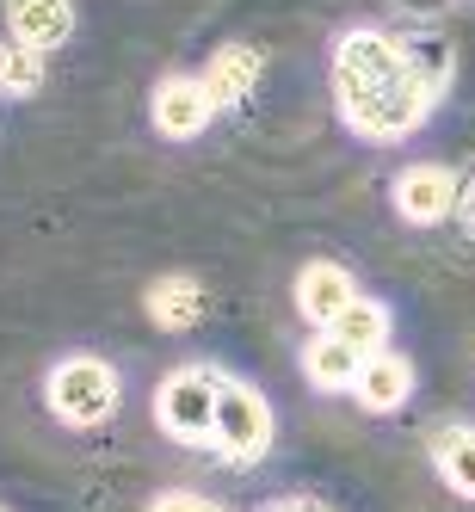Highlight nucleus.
Returning a JSON list of instances; mask_svg holds the SVG:
<instances>
[{"mask_svg":"<svg viewBox=\"0 0 475 512\" xmlns=\"http://www.w3.org/2000/svg\"><path fill=\"white\" fill-rule=\"evenodd\" d=\"M457 198H463V179L438 161H414V167L395 173V210H401V223H414V229H432V223H445V216H457Z\"/></svg>","mask_w":475,"mask_h":512,"instance_id":"nucleus-5","label":"nucleus"},{"mask_svg":"<svg viewBox=\"0 0 475 512\" xmlns=\"http://www.w3.org/2000/svg\"><path fill=\"white\" fill-rule=\"evenodd\" d=\"M352 303H358V278L340 260H309L297 272V309L309 327H334Z\"/></svg>","mask_w":475,"mask_h":512,"instance_id":"nucleus-7","label":"nucleus"},{"mask_svg":"<svg viewBox=\"0 0 475 512\" xmlns=\"http://www.w3.org/2000/svg\"><path fill=\"white\" fill-rule=\"evenodd\" d=\"M334 105L352 136L364 142H401L432 118V93L401 62V38L377 25H352L334 44Z\"/></svg>","mask_w":475,"mask_h":512,"instance_id":"nucleus-1","label":"nucleus"},{"mask_svg":"<svg viewBox=\"0 0 475 512\" xmlns=\"http://www.w3.org/2000/svg\"><path fill=\"white\" fill-rule=\"evenodd\" d=\"M432 463L445 475V488L475 500V426H438L432 432Z\"/></svg>","mask_w":475,"mask_h":512,"instance_id":"nucleus-14","label":"nucleus"},{"mask_svg":"<svg viewBox=\"0 0 475 512\" xmlns=\"http://www.w3.org/2000/svg\"><path fill=\"white\" fill-rule=\"evenodd\" d=\"M38 87H44V50L7 44V62H0V93H13V99H31Z\"/></svg>","mask_w":475,"mask_h":512,"instance_id":"nucleus-16","label":"nucleus"},{"mask_svg":"<svg viewBox=\"0 0 475 512\" xmlns=\"http://www.w3.org/2000/svg\"><path fill=\"white\" fill-rule=\"evenodd\" d=\"M352 395H358V408L364 414H395L401 401L414 395V364L401 358V352H371L364 358V371H358V383H352Z\"/></svg>","mask_w":475,"mask_h":512,"instance_id":"nucleus-9","label":"nucleus"},{"mask_svg":"<svg viewBox=\"0 0 475 512\" xmlns=\"http://www.w3.org/2000/svg\"><path fill=\"white\" fill-rule=\"evenodd\" d=\"M334 334H340L346 346H358L364 358H371V352H383V340H389V309H383L377 297H358V303L334 321Z\"/></svg>","mask_w":475,"mask_h":512,"instance_id":"nucleus-15","label":"nucleus"},{"mask_svg":"<svg viewBox=\"0 0 475 512\" xmlns=\"http://www.w3.org/2000/svg\"><path fill=\"white\" fill-rule=\"evenodd\" d=\"M216 112H223V105H216V93L204 87V75H167V81L155 87V99H149V118H155V130H161L167 142L204 136Z\"/></svg>","mask_w":475,"mask_h":512,"instance_id":"nucleus-6","label":"nucleus"},{"mask_svg":"<svg viewBox=\"0 0 475 512\" xmlns=\"http://www.w3.org/2000/svg\"><path fill=\"white\" fill-rule=\"evenodd\" d=\"M401 62L414 68V81L432 99H445L451 81H457V50H451V38H438V31H401Z\"/></svg>","mask_w":475,"mask_h":512,"instance_id":"nucleus-13","label":"nucleus"},{"mask_svg":"<svg viewBox=\"0 0 475 512\" xmlns=\"http://www.w3.org/2000/svg\"><path fill=\"white\" fill-rule=\"evenodd\" d=\"M457 216H463V229L475 235V186H463V198H457Z\"/></svg>","mask_w":475,"mask_h":512,"instance_id":"nucleus-19","label":"nucleus"},{"mask_svg":"<svg viewBox=\"0 0 475 512\" xmlns=\"http://www.w3.org/2000/svg\"><path fill=\"white\" fill-rule=\"evenodd\" d=\"M44 401H50V414L62 420V426H105L118 414V371L105 358H93V352H75V358H62L56 371H50V383H44Z\"/></svg>","mask_w":475,"mask_h":512,"instance_id":"nucleus-2","label":"nucleus"},{"mask_svg":"<svg viewBox=\"0 0 475 512\" xmlns=\"http://www.w3.org/2000/svg\"><path fill=\"white\" fill-rule=\"evenodd\" d=\"M266 512H334V506H321V500H278V506H266Z\"/></svg>","mask_w":475,"mask_h":512,"instance_id":"nucleus-18","label":"nucleus"},{"mask_svg":"<svg viewBox=\"0 0 475 512\" xmlns=\"http://www.w3.org/2000/svg\"><path fill=\"white\" fill-rule=\"evenodd\" d=\"M210 445L223 451L229 463H260L272 451V408H266V395L253 389V383H235L223 377V395H216V432H210Z\"/></svg>","mask_w":475,"mask_h":512,"instance_id":"nucleus-4","label":"nucleus"},{"mask_svg":"<svg viewBox=\"0 0 475 512\" xmlns=\"http://www.w3.org/2000/svg\"><path fill=\"white\" fill-rule=\"evenodd\" d=\"M358 371H364V352L346 346L334 327H315V340L303 346V377H309L315 389H352Z\"/></svg>","mask_w":475,"mask_h":512,"instance_id":"nucleus-11","label":"nucleus"},{"mask_svg":"<svg viewBox=\"0 0 475 512\" xmlns=\"http://www.w3.org/2000/svg\"><path fill=\"white\" fill-rule=\"evenodd\" d=\"M7 31L25 50H56L75 38V0H7Z\"/></svg>","mask_w":475,"mask_h":512,"instance_id":"nucleus-8","label":"nucleus"},{"mask_svg":"<svg viewBox=\"0 0 475 512\" xmlns=\"http://www.w3.org/2000/svg\"><path fill=\"white\" fill-rule=\"evenodd\" d=\"M260 75H266V56L253 44H223L204 68V87L216 93V105H241L253 87H260Z\"/></svg>","mask_w":475,"mask_h":512,"instance_id":"nucleus-12","label":"nucleus"},{"mask_svg":"<svg viewBox=\"0 0 475 512\" xmlns=\"http://www.w3.org/2000/svg\"><path fill=\"white\" fill-rule=\"evenodd\" d=\"M0 62H7V44H0Z\"/></svg>","mask_w":475,"mask_h":512,"instance_id":"nucleus-20","label":"nucleus"},{"mask_svg":"<svg viewBox=\"0 0 475 512\" xmlns=\"http://www.w3.org/2000/svg\"><path fill=\"white\" fill-rule=\"evenodd\" d=\"M204 303H210V297H204V284L186 278V272L155 278V284H149V297H142L149 321L167 327V334H186V327H198V321H204Z\"/></svg>","mask_w":475,"mask_h":512,"instance_id":"nucleus-10","label":"nucleus"},{"mask_svg":"<svg viewBox=\"0 0 475 512\" xmlns=\"http://www.w3.org/2000/svg\"><path fill=\"white\" fill-rule=\"evenodd\" d=\"M149 512H223V506H210V500H198V494H161Z\"/></svg>","mask_w":475,"mask_h":512,"instance_id":"nucleus-17","label":"nucleus"},{"mask_svg":"<svg viewBox=\"0 0 475 512\" xmlns=\"http://www.w3.org/2000/svg\"><path fill=\"white\" fill-rule=\"evenodd\" d=\"M216 395H223V371H210V364H179V371H167L161 389H155L161 432L179 438V445H210V432H216Z\"/></svg>","mask_w":475,"mask_h":512,"instance_id":"nucleus-3","label":"nucleus"}]
</instances>
